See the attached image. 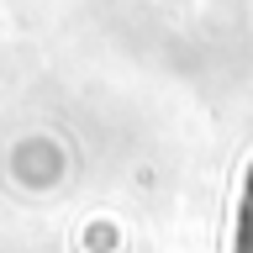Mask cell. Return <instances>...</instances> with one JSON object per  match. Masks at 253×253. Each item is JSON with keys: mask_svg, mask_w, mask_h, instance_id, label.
I'll list each match as a JSON object with an SVG mask.
<instances>
[{"mask_svg": "<svg viewBox=\"0 0 253 253\" xmlns=\"http://www.w3.org/2000/svg\"><path fill=\"white\" fill-rule=\"evenodd\" d=\"M232 253H253V164L243 174V195H237V232H232Z\"/></svg>", "mask_w": 253, "mask_h": 253, "instance_id": "6da1fadb", "label": "cell"}]
</instances>
